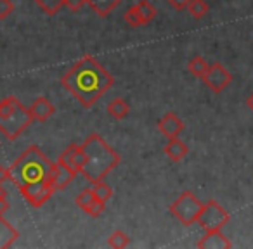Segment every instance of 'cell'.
Instances as JSON below:
<instances>
[{
	"instance_id": "6da1fadb",
	"label": "cell",
	"mask_w": 253,
	"mask_h": 249,
	"mask_svg": "<svg viewBox=\"0 0 253 249\" xmlns=\"http://www.w3.org/2000/svg\"><path fill=\"white\" fill-rule=\"evenodd\" d=\"M61 85L88 109L115 85V80L94 57L84 56L63 74Z\"/></svg>"
},
{
	"instance_id": "7a4b0ae2",
	"label": "cell",
	"mask_w": 253,
	"mask_h": 249,
	"mask_svg": "<svg viewBox=\"0 0 253 249\" xmlns=\"http://www.w3.org/2000/svg\"><path fill=\"white\" fill-rule=\"evenodd\" d=\"M120 165V154L111 149L106 141L97 134L88 135L84 144L78 145L73 158V170L85 177L88 183H97L109 172Z\"/></svg>"
},
{
	"instance_id": "3957f363",
	"label": "cell",
	"mask_w": 253,
	"mask_h": 249,
	"mask_svg": "<svg viewBox=\"0 0 253 249\" xmlns=\"http://www.w3.org/2000/svg\"><path fill=\"white\" fill-rule=\"evenodd\" d=\"M56 163H52L39 145H30L9 168V180L19 190L37 182H49L52 185Z\"/></svg>"
},
{
	"instance_id": "277c9868",
	"label": "cell",
	"mask_w": 253,
	"mask_h": 249,
	"mask_svg": "<svg viewBox=\"0 0 253 249\" xmlns=\"http://www.w3.org/2000/svg\"><path fill=\"white\" fill-rule=\"evenodd\" d=\"M33 123L30 109L25 107L16 97L0 101V134L7 141H16Z\"/></svg>"
},
{
	"instance_id": "5b68a950",
	"label": "cell",
	"mask_w": 253,
	"mask_h": 249,
	"mask_svg": "<svg viewBox=\"0 0 253 249\" xmlns=\"http://www.w3.org/2000/svg\"><path fill=\"white\" fill-rule=\"evenodd\" d=\"M169 210L175 220H179L184 227H189L198 221V216L203 210V203L193 192L186 190L170 204Z\"/></svg>"
},
{
	"instance_id": "8992f818",
	"label": "cell",
	"mask_w": 253,
	"mask_h": 249,
	"mask_svg": "<svg viewBox=\"0 0 253 249\" xmlns=\"http://www.w3.org/2000/svg\"><path fill=\"white\" fill-rule=\"evenodd\" d=\"M229 220H231V214L217 201L210 199L207 204H203V210H201L196 223L205 232H211V230H222V227H225L229 223Z\"/></svg>"
},
{
	"instance_id": "52a82bcc",
	"label": "cell",
	"mask_w": 253,
	"mask_h": 249,
	"mask_svg": "<svg viewBox=\"0 0 253 249\" xmlns=\"http://www.w3.org/2000/svg\"><path fill=\"white\" fill-rule=\"evenodd\" d=\"M203 81L213 94H220L222 90H225V88L231 85L232 74L229 73L227 68L222 66L220 63H213L208 68L207 74L203 76Z\"/></svg>"
},
{
	"instance_id": "ba28073f",
	"label": "cell",
	"mask_w": 253,
	"mask_h": 249,
	"mask_svg": "<svg viewBox=\"0 0 253 249\" xmlns=\"http://www.w3.org/2000/svg\"><path fill=\"white\" fill-rule=\"evenodd\" d=\"M19 192H21V196L25 197V201L28 204H32L33 208H40L54 196L56 190L49 182H37L32 183V185H26Z\"/></svg>"
},
{
	"instance_id": "9c48e42d",
	"label": "cell",
	"mask_w": 253,
	"mask_h": 249,
	"mask_svg": "<svg viewBox=\"0 0 253 249\" xmlns=\"http://www.w3.org/2000/svg\"><path fill=\"white\" fill-rule=\"evenodd\" d=\"M158 130H160V134L167 139L179 137L184 130V123L175 112H167V114L158 121Z\"/></svg>"
},
{
	"instance_id": "30bf717a",
	"label": "cell",
	"mask_w": 253,
	"mask_h": 249,
	"mask_svg": "<svg viewBox=\"0 0 253 249\" xmlns=\"http://www.w3.org/2000/svg\"><path fill=\"white\" fill-rule=\"evenodd\" d=\"M196 246L201 249H229V248H232V242L229 241L220 230H211V232H207V234L198 241Z\"/></svg>"
},
{
	"instance_id": "8fae6325",
	"label": "cell",
	"mask_w": 253,
	"mask_h": 249,
	"mask_svg": "<svg viewBox=\"0 0 253 249\" xmlns=\"http://www.w3.org/2000/svg\"><path fill=\"white\" fill-rule=\"evenodd\" d=\"M28 109H30V114H32L33 121H40V123L47 121V119L56 112L54 104L47 97H37Z\"/></svg>"
},
{
	"instance_id": "7c38bea8",
	"label": "cell",
	"mask_w": 253,
	"mask_h": 249,
	"mask_svg": "<svg viewBox=\"0 0 253 249\" xmlns=\"http://www.w3.org/2000/svg\"><path fill=\"white\" fill-rule=\"evenodd\" d=\"M77 177V172L70 166H64L61 163H56V173H54V180H52V187L54 190H63L70 185L71 182Z\"/></svg>"
},
{
	"instance_id": "4fadbf2b",
	"label": "cell",
	"mask_w": 253,
	"mask_h": 249,
	"mask_svg": "<svg viewBox=\"0 0 253 249\" xmlns=\"http://www.w3.org/2000/svg\"><path fill=\"white\" fill-rule=\"evenodd\" d=\"M163 152H165V154L169 156V159H172L173 163H179L186 158L189 149H187V145L184 144L182 141H179V137H173V139H169L167 145L163 147Z\"/></svg>"
},
{
	"instance_id": "5bb4252c",
	"label": "cell",
	"mask_w": 253,
	"mask_h": 249,
	"mask_svg": "<svg viewBox=\"0 0 253 249\" xmlns=\"http://www.w3.org/2000/svg\"><path fill=\"white\" fill-rule=\"evenodd\" d=\"M19 234L4 216H0V249H7L18 241Z\"/></svg>"
},
{
	"instance_id": "9a60e30c",
	"label": "cell",
	"mask_w": 253,
	"mask_h": 249,
	"mask_svg": "<svg viewBox=\"0 0 253 249\" xmlns=\"http://www.w3.org/2000/svg\"><path fill=\"white\" fill-rule=\"evenodd\" d=\"M122 0H87L88 7L99 16V18H106L109 12H113L120 5Z\"/></svg>"
},
{
	"instance_id": "2e32d148",
	"label": "cell",
	"mask_w": 253,
	"mask_h": 249,
	"mask_svg": "<svg viewBox=\"0 0 253 249\" xmlns=\"http://www.w3.org/2000/svg\"><path fill=\"white\" fill-rule=\"evenodd\" d=\"M106 109H108V112L115 119H123L126 114H128V112H130V107H128V104H126V102L123 101V99H120V97L113 99Z\"/></svg>"
},
{
	"instance_id": "e0dca14e",
	"label": "cell",
	"mask_w": 253,
	"mask_h": 249,
	"mask_svg": "<svg viewBox=\"0 0 253 249\" xmlns=\"http://www.w3.org/2000/svg\"><path fill=\"white\" fill-rule=\"evenodd\" d=\"M208 68H210V64H208L207 61H205L203 57H200V56L193 57V59L189 61V64H187V70H189V73L193 74V76H196V78H201V80H203V76L207 74Z\"/></svg>"
},
{
	"instance_id": "ac0fdd59",
	"label": "cell",
	"mask_w": 253,
	"mask_h": 249,
	"mask_svg": "<svg viewBox=\"0 0 253 249\" xmlns=\"http://www.w3.org/2000/svg\"><path fill=\"white\" fill-rule=\"evenodd\" d=\"M123 19H125V23L128 26H132V28H139V26H146L144 19H142L141 16V11H139L137 4L132 5L130 9H126V12L123 14Z\"/></svg>"
},
{
	"instance_id": "d6986e66",
	"label": "cell",
	"mask_w": 253,
	"mask_h": 249,
	"mask_svg": "<svg viewBox=\"0 0 253 249\" xmlns=\"http://www.w3.org/2000/svg\"><path fill=\"white\" fill-rule=\"evenodd\" d=\"M45 14L54 16L64 7V0H33Z\"/></svg>"
},
{
	"instance_id": "ffe728a7",
	"label": "cell",
	"mask_w": 253,
	"mask_h": 249,
	"mask_svg": "<svg viewBox=\"0 0 253 249\" xmlns=\"http://www.w3.org/2000/svg\"><path fill=\"white\" fill-rule=\"evenodd\" d=\"M108 246L109 248H115V249L128 248V246H130V239H128V235H126L125 232L116 230L108 237Z\"/></svg>"
},
{
	"instance_id": "44dd1931",
	"label": "cell",
	"mask_w": 253,
	"mask_h": 249,
	"mask_svg": "<svg viewBox=\"0 0 253 249\" xmlns=\"http://www.w3.org/2000/svg\"><path fill=\"white\" fill-rule=\"evenodd\" d=\"M208 11H210V7H208L207 0H191L189 7H187V12H189L194 19L205 18Z\"/></svg>"
},
{
	"instance_id": "7402d4cb",
	"label": "cell",
	"mask_w": 253,
	"mask_h": 249,
	"mask_svg": "<svg viewBox=\"0 0 253 249\" xmlns=\"http://www.w3.org/2000/svg\"><path fill=\"white\" fill-rule=\"evenodd\" d=\"M137 7H139V11H141V16H142V19H144L146 25H149V23L156 18V14H158V12H156V7L149 2V0H139Z\"/></svg>"
},
{
	"instance_id": "603a6c76",
	"label": "cell",
	"mask_w": 253,
	"mask_h": 249,
	"mask_svg": "<svg viewBox=\"0 0 253 249\" xmlns=\"http://www.w3.org/2000/svg\"><path fill=\"white\" fill-rule=\"evenodd\" d=\"M95 199H97V197H95L94 190H92V189H85V190H82V192L77 196V199H75V204H77L80 210L87 211L88 208H90V204L94 203Z\"/></svg>"
},
{
	"instance_id": "cb8c5ba5",
	"label": "cell",
	"mask_w": 253,
	"mask_h": 249,
	"mask_svg": "<svg viewBox=\"0 0 253 249\" xmlns=\"http://www.w3.org/2000/svg\"><path fill=\"white\" fill-rule=\"evenodd\" d=\"M77 151H78V144H77V142H73V144H70L66 149H64L63 154H61L59 159H57V163L73 168V158H75V154H77Z\"/></svg>"
},
{
	"instance_id": "d4e9b609",
	"label": "cell",
	"mask_w": 253,
	"mask_h": 249,
	"mask_svg": "<svg viewBox=\"0 0 253 249\" xmlns=\"http://www.w3.org/2000/svg\"><path fill=\"white\" fill-rule=\"evenodd\" d=\"M94 194H95V197L97 199H101V201H109L111 199V196H113V190H111V187L108 185V183H104L101 180V182H97V183H94Z\"/></svg>"
},
{
	"instance_id": "484cf974",
	"label": "cell",
	"mask_w": 253,
	"mask_h": 249,
	"mask_svg": "<svg viewBox=\"0 0 253 249\" xmlns=\"http://www.w3.org/2000/svg\"><path fill=\"white\" fill-rule=\"evenodd\" d=\"M104 210H106V203H104V201L95 199L94 203L90 204V208L85 211V213H87L88 216H92V218H99L102 213H104Z\"/></svg>"
},
{
	"instance_id": "4316f807",
	"label": "cell",
	"mask_w": 253,
	"mask_h": 249,
	"mask_svg": "<svg viewBox=\"0 0 253 249\" xmlns=\"http://www.w3.org/2000/svg\"><path fill=\"white\" fill-rule=\"evenodd\" d=\"M14 11V4L11 0H0V19H5Z\"/></svg>"
},
{
	"instance_id": "83f0119b",
	"label": "cell",
	"mask_w": 253,
	"mask_h": 249,
	"mask_svg": "<svg viewBox=\"0 0 253 249\" xmlns=\"http://www.w3.org/2000/svg\"><path fill=\"white\" fill-rule=\"evenodd\" d=\"M85 4L87 0H64V7H68L71 12H78Z\"/></svg>"
},
{
	"instance_id": "f1b7e54d",
	"label": "cell",
	"mask_w": 253,
	"mask_h": 249,
	"mask_svg": "<svg viewBox=\"0 0 253 249\" xmlns=\"http://www.w3.org/2000/svg\"><path fill=\"white\" fill-rule=\"evenodd\" d=\"M170 4V7H173L177 12H182V11H186L187 7H189V2L191 0H167Z\"/></svg>"
},
{
	"instance_id": "f546056e",
	"label": "cell",
	"mask_w": 253,
	"mask_h": 249,
	"mask_svg": "<svg viewBox=\"0 0 253 249\" xmlns=\"http://www.w3.org/2000/svg\"><path fill=\"white\" fill-rule=\"evenodd\" d=\"M7 180H9V170L0 165V185H4V182H7Z\"/></svg>"
},
{
	"instance_id": "4dcf8cb0",
	"label": "cell",
	"mask_w": 253,
	"mask_h": 249,
	"mask_svg": "<svg viewBox=\"0 0 253 249\" xmlns=\"http://www.w3.org/2000/svg\"><path fill=\"white\" fill-rule=\"evenodd\" d=\"M9 210V203L7 199H0V216H4Z\"/></svg>"
},
{
	"instance_id": "1f68e13d",
	"label": "cell",
	"mask_w": 253,
	"mask_h": 249,
	"mask_svg": "<svg viewBox=\"0 0 253 249\" xmlns=\"http://www.w3.org/2000/svg\"><path fill=\"white\" fill-rule=\"evenodd\" d=\"M246 106H248V109L253 112V94H250V97L246 99Z\"/></svg>"
},
{
	"instance_id": "d6a6232c",
	"label": "cell",
	"mask_w": 253,
	"mask_h": 249,
	"mask_svg": "<svg viewBox=\"0 0 253 249\" xmlns=\"http://www.w3.org/2000/svg\"><path fill=\"white\" fill-rule=\"evenodd\" d=\"M0 199H7V192L2 185H0Z\"/></svg>"
}]
</instances>
